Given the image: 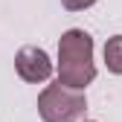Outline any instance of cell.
<instances>
[{
  "label": "cell",
  "mask_w": 122,
  "mask_h": 122,
  "mask_svg": "<svg viewBox=\"0 0 122 122\" xmlns=\"http://www.w3.org/2000/svg\"><path fill=\"white\" fill-rule=\"evenodd\" d=\"M99 0H61V6H64L67 12H84L90 6H96Z\"/></svg>",
  "instance_id": "5"
},
{
  "label": "cell",
  "mask_w": 122,
  "mask_h": 122,
  "mask_svg": "<svg viewBox=\"0 0 122 122\" xmlns=\"http://www.w3.org/2000/svg\"><path fill=\"white\" fill-rule=\"evenodd\" d=\"M15 70H18V76L23 81L44 84L55 73V64H52V58L47 55L44 47H20L18 55H15Z\"/></svg>",
  "instance_id": "3"
},
{
  "label": "cell",
  "mask_w": 122,
  "mask_h": 122,
  "mask_svg": "<svg viewBox=\"0 0 122 122\" xmlns=\"http://www.w3.org/2000/svg\"><path fill=\"white\" fill-rule=\"evenodd\" d=\"M84 122H96V119H84Z\"/></svg>",
  "instance_id": "6"
},
{
  "label": "cell",
  "mask_w": 122,
  "mask_h": 122,
  "mask_svg": "<svg viewBox=\"0 0 122 122\" xmlns=\"http://www.w3.org/2000/svg\"><path fill=\"white\" fill-rule=\"evenodd\" d=\"M58 84L70 90H87L96 79V61H93V35L84 29H67L58 38Z\"/></svg>",
  "instance_id": "1"
},
{
  "label": "cell",
  "mask_w": 122,
  "mask_h": 122,
  "mask_svg": "<svg viewBox=\"0 0 122 122\" xmlns=\"http://www.w3.org/2000/svg\"><path fill=\"white\" fill-rule=\"evenodd\" d=\"M87 113V99L81 90L64 84H47L38 93V116L44 122H81Z\"/></svg>",
  "instance_id": "2"
},
{
  "label": "cell",
  "mask_w": 122,
  "mask_h": 122,
  "mask_svg": "<svg viewBox=\"0 0 122 122\" xmlns=\"http://www.w3.org/2000/svg\"><path fill=\"white\" fill-rule=\"evenodd\" d=\"M105 67L113 76H122V35H113L105 44Z\"/></svg>",
  "instance_id": "4"
}]
</instances>
